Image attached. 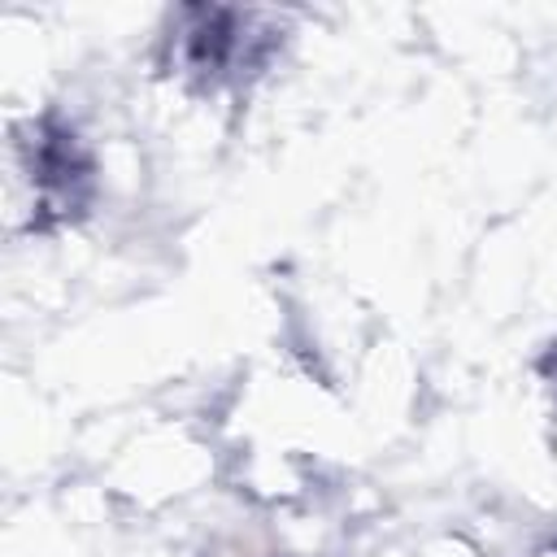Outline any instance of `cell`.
Instances as JSON below:
<instances>
[{
    "instance_id": "cell-2",
    "label": "cell",
    "mask_w": 557,
    "mask_h": 557,
    "mask_svg": "<svg viewBox=\"0 0 557 557\" xmlns=\"http://www.w3.org/2000/svg\"><path fill=\"white\" fill-rule=\"evenodd\" d=\"M252 17L257 13H239V9H183V26H178L183 70L205 83H222L244 70H257L274 48V30L252 35Z\"/></svg>"
},
{
    "instance_id": "cell-1",
    "label": "cell",
    "mask_w": 557,
    "mask_h": 557,
    "mask_svg": "<svg viewBox=\"0 0 557 557\" xmlns=\"http://www.w3.org/2000/svg\"><path fill=\"white\" fill-rule=\"evenodd\" d=\"M30 139H17L26 178L35 187V226L70 222L87 209L91 187H96V161L78 144L70 126L57 117H39L26 126Z\"/></svg>"
},
{
    "instance_id": "cell-3",
    "label": "cell",
    "mask_w": 557,
    "mask_h": 557,
    "mask_svg": "<svg viewBox=\"0 0 557 557\" xmlns=\"http://www.w3.org/2000/svg\"><path fill=\"white\" fill-rule=\"evenodd\" d=\"M544 374H548V379H553V387H557V352L544 361Z\"/></svg>"
}]
</instances>
